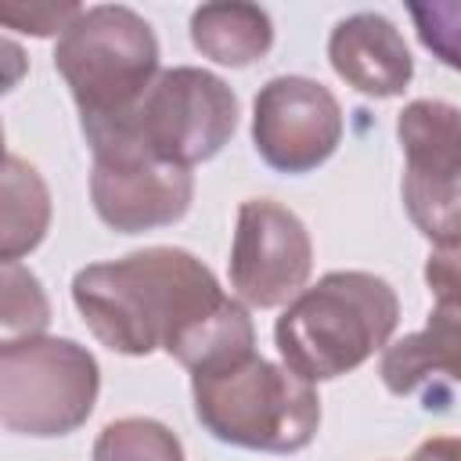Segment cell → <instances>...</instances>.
Segmentation results:
<instances>
[{
  "label": "cell",
  "instance_id": "obj_1",
  "mask_svg": "<svg viewBox=\"0 0 461 461\" xmlns=\"http://www.w3.org/2000/svg\"><path fill=\"white\" fill-rule=\"evenodd\" d=\"M72 303L101 346L122 357L166 349L191 378L256 353L249 310L187 249L151 245L90 263L72 277Z\"/></svg>",
  "mask_w": 461,
  "mask_h": 461
},
{
  "label": "cell",
  "instance_id": "obj_2",
  "mask_svg": "<svg viewBox=\"0 0 461 461\" xmlns=\"http://www.w3.org/2000/svg\"><path fill=\"white\" fill-rule=\"evenodd\" d=\"M400 299L385 277L367 270H331L303 288L274 324V342L299 378L328 382L357 371L389 346Z\"/></svg>",
  "mask_w": 461,
  "mask_h": 461
},
{
  "label": "cell",
  "instance_id": "obj_3",
  "mask_svg": "<svg viewBox=\"0 0 461 461\" xmlns=\"http://www.w3.org/2000/svg\"><path fill=\"white\" fill-rule=\"evenodd\" d=\"M234 130V90L220 76L194 65L158 72V79L126 115L83 126L94 155H144L184 169L212 158Z\"/></svg>",
  "mask_w": 461,
  "mask_h": 461
},
{
  "label": "cell",
  "instance_id": "obj_4",
  "mask_svg": "<svg viewBox=\"0 0 461 461\" xmlns=\"http://www.w3.org/2000/svg\"><path fill=\"white\" fill-rule=\"evenodd\" d=\"M194 414L209 436L230 447L263 454H295L310 447L321 425V400L313 382L285 364L252 353L212 375L191 378Z\"/></svg>",
  "mask_w": 461,
  "mask_h": 461
},
{
  "label": "cell",
  "instance_id": "obj_5",
  "mask_svg": "<svg viewBox=\"0 0 461 461\" xmlns=\"http://www.w3.org/2000/svg\"><path fill=\"white\" fill-rule=\"evenodd\" d=\"M54 68L79 108V122H108L126 115L158 79V40L130 7H83L54 43Z\"/></svg>",
  "mask_w": 461,
  "mask_h": 461
},
{
  "label": "cell",
  "instance_id": "obj_6",
  "mask_svg": "<svg viewBox=\"0 0 461 461\" xmlns=\"http://www.w3.org/2000/svg\"><path fill=\"white\" fill-rule=\"evenodd\" d=\"M101 389L97 360L86 346L54 335L0 346V421L18 436L76 432Z\"/></svg>",
  "mask_w": 461,
  "mask_h": 461
},
{
  "label": "cell",
  "instance_id": "obj_7",
  "mask_svg": "<svg viewBox=\"0 0 461 461\" xmlns=\"http://www.w3.org/2000/svg\"><path fill=\"white\" fill-rule=\"evenodd\" d=\"M403 148V209L436 245L461 241V108L447 101H411L396 115Z\"/></svg>",
  "mask_w": 461,
  "mask_h": 461
},
{
  "label": "cell",
  "instance_id": "obj_8",
  "mask_svg": "<svg viewBox=\"0 0 461 461\" xmlns=\"http://www.w3.org/2000/svg\"><path fill=\"white\" fill-rule=\"evenodd\" d=\"M310 270L313 245L306 223L292 209L270 198H249L238 205L227 274L241 303L259 310L292 303L306 288Z\"/></svg>",
  "mask_w": 461,
  "mask_h": 461
},
{
  "label": "cell",
  "instance_id": "obj_9",
  "mask_svg": "<svg viewBox=\"0 0 461 461\" xmlns=\"http://www.w3.org/2000/svg\"><path fill=\"white\" fill-rule=\"evenodd\" d=\"M252 140L277 173H310L324 166L342 140V108L335 94L306 76H274L252 101Z\"/></svg>",
  "mask_w": 461,
  "mask_h": 461
},
{
  "label": "cell",
  "instance_id": "obj_10",
  "mask_svg": "<svg viewBox=\"0 0 461 461\" xmlns=\"http://www.w3.org/2000/svg\"><path fill=\"white\" fill-rule=\"evenodd\" d=\"M194 176L184 166L144 155H94L90 198L101 223L119 234H140L176 223L191 209Z\"/></svg>",
  "mask_w": 461,
  "mask_h": 461
},
{
  "label": "cell",
  "instance_id": "obj_11",
  "mask_svg": "<svg viewBox=\"0 0 461 461\" xmlns=\"http://www.w3.org/2000/svg\"><path fill=\"white\" fill-rule=\"evenodd\" d=\"M328 61L357 94L364 97H396L414 76V58L400 29L375 11L342 18L328 36Z\"/></svg>",
  "mask_w": 461,
  "mask_h": 461
},
{
  "label": "cell",
  "instance_id": "obj_12",
  "mask_svg": "<svg viewBox=\"0 0 461 461\" xmlns=\"http://www.w3.org/2000/svg\"><path fill=\"white\" fill-rule=\"evenodd\" d=\"M382 382L396 396L461 382V303H436L429 324L382 349Z\"/></svg>",
  "mask_w": 461,
  "mask_h": 461
},
{
  "label": "cell",
  "instance_id": "obj_13",
  "mask_svg": "<svg viewBox=\"0 0 461 461\" xmlns=\"http://www.w3.org/2000/svg\"><path fill=\"white\" fill-rule=\"evenodd\" d=\"M191 43L216 65L245 68L274 43V22L259 4H202L191 14Z\"/></svg>",
  "mask_w": 461,
  "mask_h": 461
},
{
  "label": "cell",
  "instance_id": "obj_14",
  "mask_svg": "<svg viewBox=\"0 0 461 461\" xmlns=\"http://www.w3.org/2000/svg\"><path fill=\"white\" fill-rule=\"evenodd\" d=\"M50 227V194L43 176L18 155L4 158V205H0V259L18 263L32 252Z\"/></svg>",
  "mask_w": 461,
  "mask_h": 461
},
{
  "label": "cell",
  "instance_id": "obj_15",
  "mask_svg": "<svg viewBox=\"0 0 461 461\" xmlns=\"http://www.w3.org/2000/svg\"><path fill=\"white\" fill-rule=\"evenodd\" d=\"M90 461H184V447L155 418H119L97 432Z\"/></svg>",
  "mask_w": 461,
  "mask_h": 461
},
{
  "label": "cell",
  "instance_id": "obj_16",
  "mask_svg": "<svg viewBox=\"0 0 461 461\" xmlns=\"http://www.w3.org/2000/svg\"><path fill=\"white\" fill-rule=\"evenodd\" d=\"M47 321H50V306L36 274L25 270L22 263H4V321H0L4 342L43 335Z\"/></svg>",
  "mask_w": 461,
  "mask_h": 461
},
{
  "label": "cell",
  "instance_id": "obj_17",
  "mask_svg": "<svg viewBox=\"0 0 461 461\" xmlns=\"http://www.w3.org/2000/svg\"><path fill=\"white\" fill-rule=\"evenodd\" d=\"M407 14L418 29L421 47L447 68L461 72V0H429L407 4Z\"/></svg>",
  "mask_w": 461,
  "mask_h": 461
},
{
  "label": "cell",
  "instance_id": "obj_18",
  "mask_svg": "<svg viewBox=\"0 0 461 461\" xmlns=\"http://www.w3.org/2000/svg\"><path fill=\"white\" fill-rule=\"evenodd\" d=\"M79 11H83L79 4H0L4 25L32 36H50V32L61 36Z\"/></svg>",
  "mask_w": 461,
  "mask_h": 461
},
{
  "label": "cell",
  "instance_id": "obj_19",
  "mask_svg": "<svg viewBox=\"0 0 461 461\" xmlns=\"http://www.w3.org/2000/svg\"><path fill=\"white\" fill-rule=\"evenodd\" d=\"M425 285L436 303H461V241L436 245L425 259Z\"/></svg>",
  "mask_w": 461,
  "mask_h": 461
},
{
  "label": "cell",
  "instance_id": "obj_20",
  "mask_svg": "<svg viewBox=\"0 0 461 461\" xmlns=\"http://www.w3.org/2000/svg\"><path fill=\"white\" fill-rule=\"evenodd\" d=\"M411 461H461V436H432L411 454Z\"/></svg>",
  "mask_w": 461,
  "mask_h": 461
}]
</instances>
